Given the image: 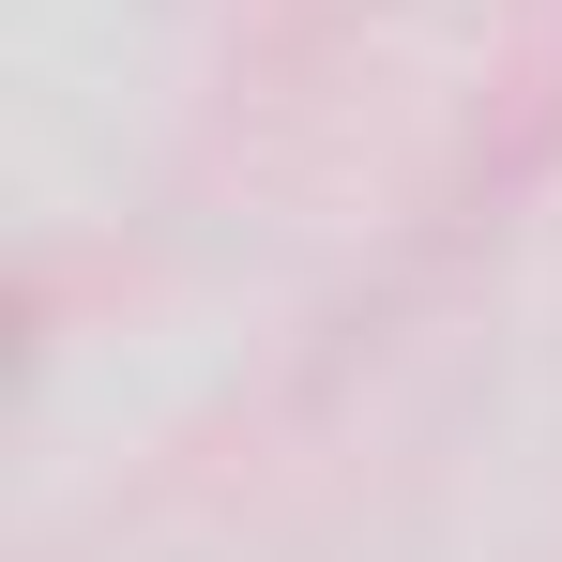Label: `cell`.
<instances>
[]
</instances>
